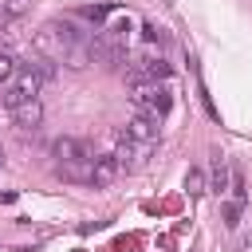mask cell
Segmentation results:
<instances>
[{
    "label": "cell",
    "mask_w": 252,
    "mask_h": 252,
    "mask_svg": "<svg viewBox=\"0 0 252 252\" xmlns=\"http://www.w3.org/2000/svg\"><path fill=\"white\" fill-rule=\"evenodd\" d=\"M185 189H189L193 197L205 193V173H201V169H189V173H185Z\"/></svg>",
    "instance_id": "cell-12"
},
{
    "label": "cell",
    "mask_w": 252,
    "mask_h": 252,
    "mask_svg": "<svg viewBox=\"0 0 252 252\" xmlns=\"http://www.w3.org/2000/svg\"><path fill=\"white\" fill-rule=\"evenodd\" d=\"M51 154H55L59 161H91V158H94L91 142H83V138H71V134L55 138V142H51Z\"/></svg>",
    "instance_id": "cell-3"
},
{
    "label": "cell",
    "mask_w": 252,
    "mask_h": 252,
    "mask_svg": "<svg viewBox=\"0 0 252 252\" xmlns=\"http://www.w3.org/2000/svg\"><path fill=\"white\" fill-rule=\"evenodd\" d=\"M20 102H24V94H20V91H16L12 83H8V91H4V106H8V110H16Z\"/></svg>",
    "instance_id": "cell-16"
},
{
    "label": "cell",
    "mask_w": 252,
    "mask_h": 252,
    "mask_svg": "<svg viewBox=\"0 0 252 252\" xmlns=\"http://www.w3.org/2000/svg\"><path fill=\"white\" fill-rule=\"evenodd\" d=\"M12 122L20 126V130H39V122H43V106H39V98H24L16 110H12Z\"/></svg>",
    "instance_id": "cell-6"
},
{
    "label": "cell",
    "mask_w": 252,
    "mask_h": 252,
    "mask_svg": "<svg viewBox=\"0 0 252 252\" xmlns=\"http://www.w3.org/2000/svg\"><path fill=\"white\" fill-rule=\"evenodd\" d=\"M0 165H4V154H0Z\"/></svg>",
    "instance_id": "cell-18"
},
{
    "label": "cell",
    "mask_w": 252,
    "mask_h": 252,
    "mask_svg": "<svg viewBox=\"0 0 252 252\" xmlns=\"http://www.w3.org/2000/svg\"><path fill=\"white\" fill-rule=\"evenodd\" d=\"M0 12H8V16H24V12H28V0H0Z\"/></svg>",
    "instance_id": "cell-15"
},
{
    "label": "cell",
    "mask_w": 252,
    "mask_h": 252,
    "mask_svg": "<svg viewBox=\"0 0 252 252\" xmlns=\"http://www.w3.org/2000/svg\"><path fill=\"white\" fill-rule=\"evenodd\" d=\"M118 173H122V169H118L114 158H94V161H91V185H94V189H106Z\"/></svg>",
    "instance_id": "cell-8"
},
{
    "label": "cell",
    "mask_w": 252,
    "mask_h": 252,
    "mask_svg": "<svg viewBox=\"0 0 252 252\" xmlns=\"http://www.w3.org/2000/svg\"><path fill=\"white\" fill-rule=\"evenodd\" d=\"M110 16V8L106 4H91V8H83V20H94V24H102Z\"/></svg>",
    "instance_id": "cell-14"
},
{
    "label": "cell",
    "mask_w": 252,
    "mask_h": 252,
    "mask_svg": "<svg viewBox=\"0 0 252 252\" xmlns=\"http://www.w3.org/2000/svg\"><path fill=\"white\" fill-rule=\"evenodd\" d=\"M16 67H20V63H16V59H12L8 51H0V83H12V75H16Z\"/></svg>",
    "instance_id": "cell-13"
},
{
    "label": "cell",
    "mask_w": 252,
    "mask_h": 252,
    "mask_svg": "<svg viewBox=\"0 0 252 252\" xmlns=\"http://www.w3.org/2000/svg\"><path fill=\"white\" fill-rule=\"evenodd\" d=\"M126 138H134V142H150V146H154V142L161 138V126H158L154 114H142V110H138V114L126 122Z\"/></svg>",
    "instance_id": "cell-4"
},
{
    "label": "cell",
    "mask_w": 252,
    "mask_h": 252,
    "mask_svg": "<svg viewBox=\"0 0 252 252\" xmlns=\"http://www.w3.org/2000/svg\"><path fill=\"white\" fill-rule=\"evenodd\" d=\"M12 87H16L24 98H39V91H43L47 83L35 75V67H32V63H20V67H16V75H12Z\"/></svg>",
    "instance_id": "cell-5"
},
{
    "label": "cell",
    "mask_w": 252,
    "mask_h": 252,
    "mask_svg": "<svg viewBox=\"0 0 252 252\" xmlns=\"http://www.w3.org/2000/svg\"><path fill=\"white\" fill-rule=\"evenodd\" d=\"M130 98H134V106H138L142 114H154V118L169 114V106H173V94H169L165 79H134Z\"/></svg>",
    "instance_id": "cell-1"
},
{
    "label": "cell",
    "mask_w": 252,
    "mask_h": 252,
    "mask_svg": "<svg viewBox=\"0 0 252 252\" xmlns=\"http://www.w3.org/2000/svg\"><path fill=\"white\" fill-rule=\"evenodd\" d=\"M224 185H228V165H224V154L217 150V154H213V189L220 193Z\"/></svg>",
    "instance_id": "cell-10"
},
{
    "label": "cell",
    "mask_w": 252,
    "mask_h": 252,
    "mask_svg": "<svg viewBox=\"0 0 252 252\" xmlns=\"http://www.w3.org/2000/svg\"><path fill=\"white\" fill-rule=\"evenodd\" d=\"M150 150H154L150 142H134V138H126V134H122L110 158L118 161V169H126V173H138V169L150 161Z\"/></svg>",
    "instance_id": "cell-2"
},
{
    "label": "cell",
    "mask_w": 252,
    "mask_h": 252,
    "mask_svg": "<svg viewBox=\"0 0 252 252\" xmlns=\"http://www.w3.org/2000/svg\"><path fill=\"white\" fill-rule=\"evenodd\" d=\"M91 161H94V158H91ZM91 161H59V165H55V173H59L63 181L91 185Z\"/></svg>",
    "instance_id": "cell-9"
},
{
    "label": "cell",
    "mask_w": 252,
    "mask_h": 252,
    "mask_svg": "<svg viewBox=\"0 0 252 252\" xmlns=\"http://www.w3.org/2000/svg\"><path fill=\"white\" fill-rule=\"evenodd\" d=\"M142 35H146V43L165 47V28H158V24H142Z\"/></svg>",
    "instance_id": "cell-11"
},
{
    "label": "cell",
    "mask_w": 252,
    "mask_h": 252,
    "mask_svg": "<svg viewBox=\"0 0 252 252\" xmlns=\"http://www.w3.org/2000/svg\"><path fill=\"white\" fill-rule=\"evenodd\" d=\"M130 79H169V63H165L161 55H146V59L134 63Z\"/></svg>",
    "instance_id": "cell-7"
},
{
    "label": "cell",
    "mask_w": 252,
    "mask_h": 252,
    "mask_svg": "<svg viewBox=\"0 0 252 252\" xmlns=\"http://www.w3.org/2000/svg\"><path fill=\"white\" fill-rule=\"evenodd\" d=\"M224 224H240V201H232V205H224Z\"/></svg>",
    "instance_id": "cell-17"
}]
</instances>
